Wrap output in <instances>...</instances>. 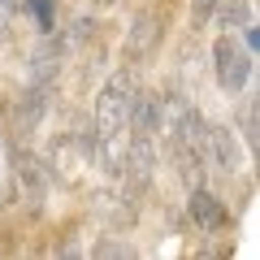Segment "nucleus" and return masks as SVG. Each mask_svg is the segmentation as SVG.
Returning <instances> with one entry per match:
<instances>
[{"label": "nucleus", "instance_id": "f257e3e1", "mask_svg": "<svg viewBox=\"0 0 260 260\" xmlns=\"http://www.w3.org/2000/svg\"><path fill=\"white\" fill-rule=\"evenodd\" d=\"M139 78H135V70H117V74H109V83L100 87V95H95V139L100 143H113L126 130L130 121V104H135V95H139Z\"/></svg>", "mask_w": 260, "mask_h": 260}, {"label": "nucleus", "instance_id": "f03ea898", "mask_svg": "<svg viewBox=\"0 0 260 260\" xmlns=\"http://www.w3.org/2000/svg\"><path fill=\"white\" fill-rule=\"evenodd\" d=\"M213 70L225 95H239L251 78V48L234 39V30H221V39L213 44Z\"/></svg>", "mask_w": 260, "mask_h": 260}, {"label": "nucleus", "instance_id": "7ed1b4c3", "mask_svg": "<svg viewBox=\"0 0 260 260\" xmlns=\"http://www.w3.org/2000/svg\"><path fill=\"white\" fill-rule=\"evenodd\" d=\"M117 174L130 195L152 186V178H156V143H152V135H130L126 139V148L117 156Z\"/></svg>", "mask_w": 260, "mask_h": 260}, {"label": "nucleus", "instance_id": "20e7f679", "mask_svg": "<svg viewBox=\"0 0 260 260\" xmlns=\"http://www.w3.org/2000/svg\"><path fill=\"white\" fill-rule=\"evenodd\" d=\"M48 91H52V83H30L26 91H18V100H13L9 109V130L13 135H30V130H39V121H44L48 113Z\"/></svg>", "mask_w": 260, "mask_h": 260}, {"label": "nucleus", "instance_id": "39448f33", "mask_svg": "<svg viewBox=\"0 0 260 260\" xmlns=\"http://www.w3.org/2000/svg\"><path fill=\"white\" fill-rule=\"evenodd\" d=\"M204 160L217 165L221 174H239V169H243V152H239V135H234V126H208Z\"/></svg>", "mask_w": 260, "mask_h": 260}, {"label": "nucleus", "instance_id": "423d86ee", "mask_svg": "<svg viewBox=\"0 0 260 260\" xmlns=\"http://www.w3.org/2000/svg\"><path fill=\"white\" fill-rule=\"evenodd\" d=\"M65 48H70V39L52 35V30L39 39L35 52H30V83H52L56 70H61V61H65Z\"/></svg>", "mask_w": 260, "mask_h": 260}, {"label": "nucleus", "instance_id": "0eeeda50", "mask_svg": "<svg viewBox=\"0 0 260 260\" xmlns=\"http://www.w3.org/2000/svg\"><path fill=\"white\" fill-rule=\"evenodd\" d=\"M9 156H13V174H18V182H22V195L30 200V208H39L44 204V191H48V178H44V169H39V160L30 156V152H22L18 143L9 148Z\"/></svg>", "mask_w": 260, "mask_h": 260}, {"label": "nucleus", "instance_id": "6e6552de", "mask_svg": "<svg viewBox=\"0 0 260 260\" xmlns=\"http://www.w3.org/2000/svg\"><path fill=\"white\" fill-rule=\"evenodd\" d=\"M156 44H160L156 13H139V18L130 22V30H126V61H143V56H152Z\"/></svg>", "mask_w": 260, "mask_h": 260}, {"label": "nucleus", "instance_id": "1a4fd4ad", "mask_svg": "<svg viewBox=\"0 0 260 260\" xmlns=\"http://www.w3.org/2000/svg\"><path fill=\"white\" fill-rule=\"evenodd\" d=\"M186 208H191V221L200 225V230H225V208H221V200H217L208 186H191V200H186Z\"/></svg>", "mask_w": 260, "mask_h": 260}, {"label": "nucleus", "instance_id": "9d476101", "mask_svg": "<svg viewBox=\"0 0 260 260\" xmlns=\"http://www.w3.org/2000/svg\"><path fill=\"white\" fill-rule=\"evenodd\" d=\"M156 126H160V91H139L130 104L126 130L130 135H156Z\"/></svg>", "mask_w": 260, "mask_h": 260}, {"label": "nucleus", "instance_id": "9b49d317", "mask_svg": "<svg viewBox=\"0 0 260 260\" xmlns=\"http://www.w3.org/2000/svg\"><path fill=\"white\" fill-rule=\"evenodd\" d=\"M169 152H174L178 160V178H182V186L191 191V186H204V152L191 148V143H169Z\"/></svg>", "mask_w": 260, "mask_h": 260}, {"label": "nucleus", "instance_id": "f8f14e48", "mask_svg": "<svg viewBox=\"0 0 260 260\" xmlns=\"http://www.w3.org/2000/svg\"><path fill=\"white\" fill-rule=\"evenodd\" d=\"M251 26V5L247 0H225L221 13H217V30H243Z\"/></svg>", "mask_w": 260, "mask_h": 260}, {"label": "nucleus", "instance_id": "ddd939ff", "mask_svg": "<svg viewBox=\"0 0 260 260\" xmlns=\"http://www.w3.org/2000/svg\"><path fill=\"white\" fill-rule=\"evenodd\" d=\"M256 117H260V104H256V100H243V113H239V135L247 139V148H251V152L260 148V126H256Z\"/></svg>", "mask_w": 260, "mask_h": 260}, {"label": "nucleus", "instance_id": "4468645a", "mask_svg": "<svg viewBox=\"0 0 260 260\" xmlns=\"http://www.w3.org/2000/svg\"><path fill=\"white\" fill-rule=\"evenodd\" d=\"M26 9H30V13L39 18V30H44V35H48V30L56 26V22H52V0H30Z\"/></svg>", "mask_w": 260, "mask_h": 260}, {"label": "nucleus", "instance_id": "2eb2a0df", "mask_svg": "<svg viewBox=\"0 0 260 260\" xmlns=\"http://www.w3.org/2000/svg\"><path fill=\"white\" fill-rule=\"evenodd\" d=\"M217 5H221V0H191V26H204Z\"/></svg>", "mask_w": 260, "mask_h": 260}, {"label": "nucleus", "instance_id": "dca6fc26", "mask_svg": "<svg viewBox=\"0 0 260 260\" xmlns=\"http://www.w3.org/2000/svg\"><path fill=\"white\" fill-rule=\"evenodd\" d=\"M91 30H95V18H78L74 30H70V39H74V44H83V39H91Z\"/></svg>", "mask_w": 260, "mask_h": 260}, {"label": "nucleus", "instance_id": "f3484780", "mask_svg": "<svg viewBox=\"0 0 260 260\" xmlns=\"http://www.w3.org/2000/svg\"><path fill=\"white\" fill-rule=\"evenodd\" d=\"M95 256H117V260H126L130 247H121V243H95Z\"/></svg>", "mask_w": 260, "mask_h": 260}, {"label": "nucleus", "instance_id": "a211bd4d", "mask_svg": "<svg viewBox=\"0 0 260 260\" xmlns=\"http://www.w3.org/2000/svg\"><path fill=\"white\" fill-rule=\"evenodd\" d=\"M9 22H13V0H0V39H9Z\"/></svg>", "mask_w": 260, "mask_h": 260}, {"label": "nucleus", "instance_id": "6ab92c4d", "mask_svg": "<svg viewBox=\"0 0 260 260\" xmlns=\"http://www.w3.org/2000/svg\"><path fill=\"white\" fill-rule=\"evenodd\" d=\"M100 5H109V0H100Z\"/></svg>", "mask_w": 260, "mask_h": 260}]
</instances>
